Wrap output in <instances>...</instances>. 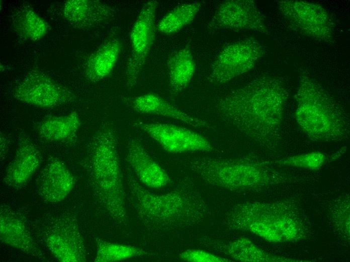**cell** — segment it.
<instances>
[{"label":"cell","mask_w":350,"mask_h":262,"mask_svg":"<svg viewBox=\"0 0 350 262\" xmlns=\"http://www.w3.org/2000/svg\"><path fill=\"white\" fill-rule=\"evenodd\" d=\"M288 96L285 83L280 78L265 76L218 97L214 106L226 124L254 143L274 148L282 140Z\"/></svg>","instance_id":"1"},{"label":"cell","mask_w":350,"mask_h":262,"mask_svg":"<svg viewBox=\"0 0 350 262\" xmlns=\"http://www.w3.org/2000/svg\"><path fill=\"white\" fill-rule=\"evenodd\" d=\"M295 99V120L311 140L338 142L349 138L350 121L345 110L306 71L299 77Z\"/></svg>","instance_id":"2"},{"label":"cell","mask_w":350,"mask_h":262,"mask_svg":"<svg viewBox=\"0 0 350 262\" xmlns=\"http://www.w3.org/2000/svg\"><path fill=\"white\" fill-rule=\"evenodd\" d=\"M226 223L231 229L252 233L272 243L296 242L308 235L300 210L287 202L239 204L230 211Z\"/></svg>","instance_id":"3"},{"label":"cell","mask_w":350,"mask_h":262,"mask_svg":"<svg viewBox=\"0 0 350 262\" xmlns=\"http://www.w3.org/2000/svg\"><path fill=\"white\" fill-rule=\"evenodd\" d=\"M117 139L111 126L99 129L90 143L89 163L100 204L114 221L124 225L128 215Z\"/></svg>","instance_id":"4"},{"label":"cell","mask_w":350,"mask_h":262,"mask_svg":"<svg viewBox=\"0 0 350 262\" xmlns=\"http://www.w3.org/2000/svg\"><path fill=\"white\" fill-rule=\"evenodd\" d=\"M127 181L131 204L146 227L185 225L201 220L205 215L204 204L193 195L178 191L152 193L131 174Z\"/></svg>","instance_id":"5"},{"label":"cell","mask_w":350,"mask_h":262,"mask_svg":"<svg viewBox=\"0 0 350 262\" xmlns=\"http://www.w3.org/2000/svg\"><path fill=\"white\" fill-rule=\"evenodd\" d=\"M268 165L266 162L248 159L197 157L190 162L191 170L203 181L231 190L258 189L286 182V174Z\"/></svg>","instance_id":"6"},{"label":"cell","mask_w":350,"mask_h":262,"mask_svg":"<svg viewBox=\"0 0 350 262\" xmlns=\"http://www.w3.org/2000/svg\"><path fill=\"white\" fill-rule=\"evenodd\" d=\"M276 3L282 16L296 31L318 41L333 42L334 21L322 6L297 0L277 1Z\"/></svg>","instance_id":"7"},{"label":"cell","mask_w":350,"mask_h":262,"mask_svg":"<svg viewBox=\"0 0 350 262\" xmlns=\"http://www.w3.org/2000/svg\"><path fill=\"white\" fill-rule=\"evenodd\" d=\"M265 54L264 46L253 38L229 44L213 62L208 79L211 83H227L251 70Z\"/></svg>","instance_id":"8"},{"label":"cell","mask_w":350,"mask_h":262,"mask_svg":"<svg viewBox=\"0 0 350 262\" xmlns=\"http://www.w3.org/2000/svg\"><path fill=\"white\" fill-rule=\"evenodd\" d=\"M48 249L61 262L86 261V250L77 220L60 216L44 228L42 236Z\"/></svg>","instance_id":"9"},{"label":"cell","mask_w":350,"mask_h":262,"mask_svg":"<svg viewBox=\"0 0 350 262\" xmlns=\"http://www.w3.org/2000/svg\"><path fill=\"white\" fill-rule=\"evenodd\" d=\"M158 3H145L130 33L131 54L126 71V86L130 90L137 84L154 43L156 26L155 19Z\"/></svg>","instance_id":"10"},{"label":"cell","mask_w":350,"mask_h":262,"mask_svg":"<svg viewBox=\"0 0 350 262\" xmlns=\"http://www.w3.org/2000/svg\"><path fill=\"white\" fill-rule=\"evenodd\" d=\"M12 95L23 103L43 108L60 106L73 98L69 90L39 70H32L19 80Z\"/></svg>","instance_id":"11"},{"label":"cell","mask_w":350,"mask_h":262,"mask_svg":"<svg viewBox=\"0 0 350 262\" xmlns=\"http://www.w3.org/2000/svg\"><path fill=\"white\" fill-rule=\"evenodd\" d=\"M209 30L251 31L269 34L266 20L254 1L228 0L216 9L207 25Z\"/></svg>","instance_id":"12"},{"label":"cell","mask_w":350,"mask_h":262,"mask_svg":"<svg viewBox=\"0 0 350 262\" xmlns=\"http://www.w3.org/2000/svg\"><path fill=\"white\" fill-rule=\"evenodd\" d=\"M136 125L169 153L210 152L213 149L205 137L185 127L164 123L139 122Z\"/></svg>","instance_id":"13"},{"label":"cell","mask_w":350,"mask_h":262,"mask_svg":"<svg viewBox=\"0 0 350 262\" xmlns=\"http://www.w3.org/2000/svg\"><path fill=\"white\" fill-rule=\"evenodd\" d=\"M75 184V179L64 163L57 158L49 159L37 179V191L49 203L64 200Z\"/></svg>","instance_id":"14"},{"label":"cell","mask_w":350,"mask_h":262,"mask_svg":"<svg viewBox=\"0 0 350 262\" xmlns=\"http://www.w3.org/2000/svg\"><path fill=\"white\" fill-rule=\"evenodd\" d=\"M0 240L1 243L36 258L44 255L35 242L22 217L10 207L0 208Z\"/></svg>","instance_id":"15"},{"label":"cell","mask_w":350,"mask_h":262,"mask_svg":"<svg viewBox=\"0 0 350 262\" xmlns=\"http://www.w3.org/2000/svg\"><path fill=\"white\" fill-rule=\"evenodd\" d=\"M42 157L38 147L26 136L21 137L12 160L4 177L8 186L19 188L24 186L40 167Z\"/></svg>","instance_id":"16"},{"label":"cell","mask_w":350,"mask_h":262,"mask_svg":"<svg viewBox=\"0 0 350 262\" xmlns=\"http://www.w3.org/2000/svg\"><path fill=\"white\" fill-rule=\"evenodd\" d=\"M126 160L137 180L143 185L152 189H160L170 182L168 174L152 158L137 140L131 139L128 141Z\"/></svg>","instance_id":"17"},{"label":"cell","mask_w":350,"mask_h":262,"mask_svg":"<svg viewBox=\"0 0 350 262\" xmlns=\"http://www.w3.org/2000/svg\"><path fill=\"white\" fill-rule=\"evenodd\" d=\"M63 15L72 26L90 29L109 22L115 18V10L99 1L69 0L62 8Z\"/></svg>","instance_id":"18"},{"label":"cell","mask_w":350,"mask_h":262,"mask_svg":"<svg viewBox=\"0 0 350 262\" xmlns=\"http://www.w3.org/2000/svg\"><path fill=\"white\" fill-rule=\"evenodd\" d=\"M126 102L133 110L140 113L171 118L196 127H211L205 120L183 111L154 93L127 98Z\"/></svg>","instance_id":"19"},{"label":"cell","mask_w":350,"mask_h":262,"mask_svg":"<svg viewBox=\"0 0 350 262\" xmlns=\"http://www.w3.org/2000/svg\"><path fill=\"white\" fill-rule=\"evenodd\" d=\"M122 43L117 38L111 37L88 57L84 66V76L91 82L97 83L112 72L120 54Z\"/></svg>","instance_id":"20"},{"label":"cell","mask_w":350,"mask_h":262,"mask_svg":"<svg viewBox=\"0 0 350 262\" xmlns=\"http://www.w3.org/2000/svg\"><path fill=\"white\" fill-rule=\"evenodd\" d=\"M166 66L170 93L177 96L188 86L196 70L189 43L172 52L167 59Z\"/></svg>","instance_id":"21"},{"label":"cell","mask_w":350,"mask_h":262,"mask_svg":"<svg viewBox=\"0 0 350 262\" xmlns=\"http://www.w3.org/2000/svg\"><path fill=\"white\" fill-rule=\"evenodd\" d=\"M81 120L76 112L64 115L47 117L36 126L41 139L48 142H65L73 139L81 126Z\"/></svg>","instance_id":"22"},{"label":"cell","mask_w":350,"mask_h":262,"mask_svg":"<svg viewBox=\"0 0 350 262\" xmlns=\"http://www.w3.org/2000/svg\"><path fill=\"white\" fill-rule=\"evenodd\" d=\"M14 30L21 39L36 41L47 33L49 25L29 6H22L16 10L12 17Z\"/></svg>","instance_id":"23"},{"label":"cell","mask_w":350,"mask_h":262,"mask_svg":"<svg viewBox=\"0 0 350 262\" xmlns=\"http://www.w3.org/2000/svg\"><path fill=\"white\" fill-rule=\"evenodd\" d=\"M225 252L233 259L242 262H293L299 260L270 253L245 237L234 239L225 247Z\"/></svg>","instance_id":"24"},{"label":"cell","mask_w":350,"mask_h":262,"mask_svg":"<svg viewBox=\"0 0 350 262\" xmlns=\"http://www.w3.org/2000/svg\"><path fill=\"white\" fill-rule=\"evenodd\" d=\"M202 7V4L198 2L176 6L158 22L156 30L167 35L179 32L194 20Z\"/></svg>","instance_id":"25"},{"label":"cell","mask_w":350,"mask_h":262,"mask_svg":"<svg viewBox=\"0 0 350 262\" xmlns=\"http://www.w3.org/2000/svg\"><path fill=\"white\" fill-rule=\"evenodd\" d=\"M145 253V251L136 246L99 240L94 261H120L140 256Z\"/></svg>","instance_id":"26"},{"label":"cell","mask_w":350,"mask_h":262,"mask_svg":"<svg viewBox=\"0 0 350 262\" xmlns=\"http://www.w3.org/2000/svg\"><path fill=\"white\" fill-rule=\"evenodd\" d=\"M329 160L324 153L314 151L286 157L269 163L278 166H288L304 168L312 171L319 170Z\"/></svg>","instance_id":"27"},{"label":"cell","mask_w":350,"mask_h":262,"mask_svg":"<svg viewBox=\"0 0 350 262\" xmlns=\"http://www.w3.org/2000/svg\"><path fill=\"white\" fill-rule=\"evenodd\" d=\"M332 222L339 234L349 239V197L342 195L337 200L331 212Z\"/></svg>","instance_id":"28"},{"label":"cell","mask_w":350,"mask_h":262,"mask_svg":"<svg viewBox=\"0 0 350 262\" xmlns=\"http://www.w3.org/2000/svg\"><path fill=\"white\" fill-rule=\"evenodd\" d=\"M179 257L181 259L189 262H227L231 260L219 256L210 252L199 249H189L183 251Z\"/></svg>","instance_id":"29"},{"label":"cell","mask_w":350,"mask_h":262,"mask_svg":"<svg viewBox=\"0 0 350 262\" xmlns=\"http://www.w3.org/2000/svg\"><path fill=\"white\" fill-rule=\"evenodd\" d=\"M1 160H4L9 148V142L7 137L2 133L0 136Z\"/></svg>","instance_id":"30"}]
</instances>
